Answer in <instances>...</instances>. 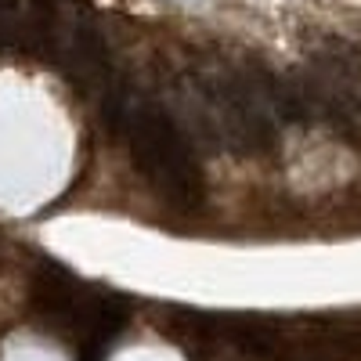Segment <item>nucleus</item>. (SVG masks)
Wrapping results in <instances>:
<instances>
[{
  "instance_id": "1",
  "label": "nucleus",
  "mask_w": 361,
  "mask_h": 361,
  "mask_svg": "<svg viewBox=\"0 0 361 361\" xmlns=\"http://www.w3.org/2000/svg\"><path fill=\"white\" fill-rule=\"evenodd\" d=\"M123 134L130 141V156L137 173L177 209H195L202 202V170L192 156V145L177 119L159 105L127 109Z\"/></svg>"
},
{
  "instance_id": "2",
  "label": "nucleus",
  "mask_w": 361,
  "mask_h": 361,
  "mask_svg": "<svg viewBox=\"0 0 361 361\" xmlns=\"http://www.w3.org/2000/svg\"><path fill=\"white\" fill-rule=\"evenodd\" d=\"M199 98L206 109V123L217 137L231 141L238 152H271L275 148V123L257 98L250 80L238 76H221V80H202Z\"/></svg>"
},
{
  "instance_id": "3",
  "label": "nucleus",
  "mask_w": 361,
  "mask_h": 361,
  "mask_svg": "<svg viewBox=\"0 0 361 361\" xmlns=\"http://www.w3.org/2000/svg\"><path fill=\"white\" fill-rule=\"evenodd\" d=\"M33 304L44 314H73V311L83 307V296H80L76 279L66 267L47 264L33 275Z\"/></svg>"
},
{
  "instance_id": "4",
  "label": "nucleus",
  "mask_w": 361,
  "mask_h": 361,
  "mask_svg": "<svg viewBox=\"0 0 361 361\" xmlns=\"http://www.w3.org/2000/svg\"><path fill=\"white\" fill-rule=\"evenodd\" d=\"M15 11H18V0H0V22L11 18Z\"/></svg>"
}]
</instances>
